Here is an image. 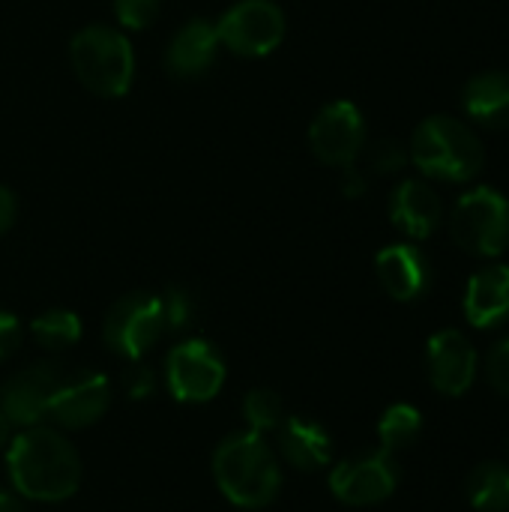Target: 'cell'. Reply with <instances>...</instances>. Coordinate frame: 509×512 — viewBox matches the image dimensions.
Listing matches in <instances>:
<instances>
[{
  "instance_id": "cell-1",
  "label": "cell",
  "mask_w": 509,
  "mask_h": 512,
  "mask_svg": "<svg viewBox=\"0 0 509 512\" xmlns=\"http://www.w3.org/2000/svg\"><path fill=\"white\" fill-rule=\"evenodd\" d=\"M6 471L12 489L39 504H60L78 492L81 459L75 447L54 429L33 426L15 435L6 450Z\"/></svg>"
},
{
  "instance_id": "cell-2",
  "label": "cell",
  "mask_w": 509,
  "mask_h": 512,
  "mask_svg": "<svg viewBox=\"0 0 509 512\" xmlns=\"http://www.w3.org/2000/svg\"><path fill=\"white\" fill-rule=\"evenodd\" d=\"M213 480L219 492L240 510H264L282 489L276 453L264 435L246 429L228 435L213 453Z\"/></svg>"
},
{
  "instance_id": "cell-3",
  "label": "cell",
  "mask_w": 509,
  "mask_h": 512,
  "mask_svg": "<svg viewBox=\"0 0 509 512\" xmlns=\"http://www.w3.org/2000/svg\"><path fill=\"white\" fill-rule=\"evenodd\" d=\"M411 165L441 183H468L486 165V147L471 123L453 114H432L417 123L408 144Z\"/></svg>"
},
{
  "instance_id": "cell-4",
  "label": "cell",
  "mask_w": 509,
  "mask_h": 512,
  "mask_svg": "<svg viewBox=\"0 0 509 512\" xmlns=\"http://www.w3.org/2000/svg\"><path fill=\"white\" fill-rule=\"evenodd\" d=\"M69 57L78 81L105 99L126 96L135 78V51L120 27L87 24L69 42Z\"/></svg>"
},
{
  "instance_id": "cell-5",
  "label": "cell",
  "mask_w": 509,
  "mask_h": 512,
  "mask_svg": "<svg viewBox=\"0 0 509 512\" xmlns=\"http://www.w3.org/2000/svg\"><path fill=\"white\" fill-rule=\"evenodd\" d=\"M450 234L474 258H498L509 249V198L492 186L465 192L450 213Z\"/></svg>"
},
{
  "instance_id": "cell-6",
  "label": "cell",
  "mask_w": 509,
  "mask_h": 512,
  "mask_svg": "<svg viewBox=\"0 0 509 512\" xmlns=\"http://www.w3.org/2000/svg\"><path fill=\"white\" fill-rule=\"evenodd\" d=\"M102 336L117 357L138 363L165 336V315H162L159 294L132 291L120 297L105 315Z\"/></svg>"
},
{
  "instance_id": "cell-7",
  "label": "cell",
  "mask_w": 509,
  "mask_h": 512,
  "mask_svg": "<svg viewBox=\"0 0 509 512\" xmlns=\"http://www.w3.org/2000/svg\"><path fill=\"white\" fill-rule=\"evenodd\" d=\"M285 12L273 0H237L216 24L219 45L237 57H267L285 39Z\"/></svg>"
},
{
  "instance_id": "cell-8",
  "label": "cell",
  "mask_w": 509,
  "mask_h": 512,
  "mask_svg": "<svg viewBox=\"0 0 509 512\" xmlns=\"http://www.w3.org/2000/svg\"><path fill=\"white\" fill-rule=\"evenodd\" d=\"M165 381L177 402L204 405L225 387V360L207 339H186L171 348Z\"/></svg>"
},
{
  "instance_id": "cell-9",
  "label": "cell",
  "mask_w": 509,
  "mask_h": 512,
  "mask_svg": "<svg viewBox=\"0 0 509 512\" xmlns=\"http://www.w3.org/2000/svg\"><path fill=\"white\" fill-rule=\"evenodd\" d=\"M309 147L330 168L354 165L366 147V120L360 108L348 99L324 105L309 126Z\"/></svg>"
},
{
  "instance_id": "cell-10",
  "label": "cell",
  "mask_w": 509,
  "mask_h": 512,
  "mask_svg": "<svg viewBox=\"0 0 509 512\" xmlns=\"http://www.w3.org/2000/svg\"><path fill=\"white\" fill-rule=\"evenodd\" d=\"M399 486V468L393 453L375 450L339 462L330 471V492L348 507H372L387 501Z\"/></svg>"
},
{
  "instance_id": "cell-11",
  "label": "cell",
  "mask_w": 509,
  "mask_h": 512,
  "mask_svg": "<svg viewBox=\"0 0 509 512\" xmlns=\"http://www.w3.org/2000/svg\"><path fill=\"white\" fill-rule=\"evenodd\" d=\"M60 381L63 375L54 363H30L21 372H15L0 387V411L6 414L9 426H18V429L42 426V420L48 417L51 396Z\"/></svg>"
},
{
  "instance_id": "cell-12",
  "label": "cell",
  "mask_w": 509,
  "mask_h": 512,
  "mask_svg": "<svg viewBox=\"0 0 509 512\" xmlns=\"http://www.w3.org/2000/svg\"><path fill=\"white\" fill-rule=\"evenodd\" d=\"M114 387L99 372H81L75 378H63L51 396L48 417L60 429H87L105 417L111 408Z\"/></svg>"
},
{
  "instance_id": "cell-13",
  "label": "cell",
  "mask_w": 509,
  "mask_h": 512,
  "mask_svg": "<svg viewBox=\"0 0 509 512\" xmlns=\"http://www.w3.org/2000/svg\"><path fill=\"white\" fill-rule=\"evenodd\" d=\"M429 381L444 396H462L477 378V351L462 330H438L426 345Z\"/></svg>"
},
{
  "instance_id": "cell-14",
  "label": "cell",
  "mask_w": 509,
  "mask_h": 512,
  "mask_svg": "<svg viewBox=\"0 0 509 512\" xmlns=\"http://www.w3.org/2000/svg\"><path fill=\"white\" fill-rule=\"evenodd\" d=\"M375 273H378V282L381 288L399 300V303H414L420 300L429 285H432V267H429V258L411 246V243H393V246H384L375 258Z\"/></svg>"
},
{
  "instance_id": "cell-15",
  "label": "cell",
  "mask_w": 509,
  "mask_h": 512,
  "mask_svg": "<svg viewBox=\"0 0 509 512\" xmlns=\"http://www.w3.org/2000/svg\"><path fill=\"white\" fill-rule=\"evenodd\" d=\"M390 222L405 237L426 240L444 222V201L426 180H402L390 195Z\"/></svg>"
},
{
  "instance_id": "cell-16",
  "label": "cell",
  "mask_w": 509,
  "mask_h": 512,
  "mask_svg": "<svg viewBox=\"0 0 509 512\" xmlns=\"http://www.w3.org/2000/svg\"><path fill=\"white\" fill-rule=\"evenodd\" d=\"M465 318L477 330H492L509 321V264H489L468 279Z\"/></svg>"
},
{
  "instance_id": "cell-17",
  "label": "cell",
  "mask_w": 509,
  "mask_h": 512,
  "mask_svg": "<svg viewBox=\"0 0 509 512\" xmlns=\"http://www.w3.org/2000/svg\"><path fill=\"white\" fill-rule=\"evenodd\" d=\"M219 54V33L216 24L207 18L186 21L168 42L165 63L177 78H201Z\"/></svg>"
},
{
  "instance_id": "cell-18",
  "label": "cell",
  "mask_w": 509,
  "mask_h": 512,
  "mask_svg": "<svg viewBox=\"0 0 509 512\" xmlns=\"http://www.w3.org/2000/svg\"><path fill=\"white\" fill-rule=\"evenodd\" d=\"M276 432H279V453L291 468L318 471L330 465L333 438L321 423L309 417H285Z\"/></svg>"
},
{
  "instance_id": "cell-19",
  "label": "cell",
  "mask_w": 509,
  "mask_h": 512,
  "mask_svg": "<svg viewBox=\"0 0 509 512\" xmlns=\"http://www.w3.org/2000/svg\"><path fill=\"white\" fill-rule=\"evenodd\" d=\"M462 108L471 123L504 132L509 129V72L486 69L462 87Z\"/></svg>"
},
{
  "instance_id": "cell-20",
  "label": "cell",
  "mask_w": 509,
  "mask_h": 512,
  "mask_svg": "<svg viewBox=\"0 0 509 512\" xmlns=\"http://www.w3.org/2000/svg\"><path fill=\"white\" fill-rule=\"evenodd\" d=\"M468 501L477 512H509V468L483 462L468 477Z\"/></svg>"
},
{
  "instance_id": "cell-21",
  "label": "cell",
  "mask_w": 509,
  "mask_h": 512,
  "mask_svg": "<svg viewBox=\"0 0 509 512\" xmlns=\"http://www.w3.org/2000/svg\"><path fill=\"white\" fill-rule=\"evenodd\" d=\"M30 336L45 351H66L81 339V318L69 309H48L33 318Z\"/></svg>"
},
{
  "instance_id": "cell-22",
  "label": "cell",
  "mask_w": 509,
  "mask_h": 512,
  "mask_svg": "<svg viewBox=\"0 0 509 512\" xmlns=\"http://www.w3.org/2000/svg\"><path fill=\"white\" fill-rule=\"evenodd\" d=\"M420 432H423V414L405 402L390 405L378 423V441H381V450H387V453L411 447L420 438Z\"/></svg>"
},
{
  "instance_id": "cell-23",
  "label": "cell",
  "mask_w": 509,
  "mask_h": 512,
  "mask_svg": "<svg viewBox=\"0 0 509 512\" xmlns=\"http://www.w3.org/2000/svg\"><path fill=\"white\" fill-rule=\"evenodd\" d=\"M243 417H246V426L252 432H258V435L279 429V423L285 420L282 396L273 393V390H264V387L246 393V399H243Z\"/></svg>"
},
{
  "instance_id": "cell-24",
  "label": "cell",
  "mask_w": 509,
  "mask_h": 512,
  "mask_svg": "<svg viewBox=\"0 0 509 512\" xmlns=\"http://www.w3.org/2000/svg\"><path fill=\"white\" fill-rule=\"evenodd\" d=\"M162 315H165V333H183L195 321V297L183 285H168L162 294Z\"/></svg>"
},
{
  "instance_id": "cell-25",
  "label": "cell",
  "mask_w": 509,
  "mask_h": 512,
  "mask_svg": "<svg viewBox=\"0 0 509 512\" xmlns=\"http://www.w3.org/2000/svg\"><path fill=\"white\" fill-rule=\"evenodd\" d=\"M411 162L408 147L396 138H381L369 147V168L375 174H396Z\"/></svg>"
},
{
  "instance_id": "cell-26",
  "label": "cell",
  "mask_w": 509,
  "mask_h": 512,
  "mask_svg": "<svg viewBox=\"0 0 509 512\" xmlns=\"http://www.w3.org/2000/svg\"><path fill=\"white\" fill-rule=\"evenodd\" d=\"M120 30H144L159 18V0H114Z\"/></svg>"
},
{
  "instance_id": "cell-27",
  "label": "cell",
  "mask_w": 509,
  "mask_h": 512,
  "mask_svg": "<svg viewBox=\"0 0 509 512\" xmlns=\"http://www.w3.org/2000/svg\"><path fill=\"white\" fill-rule=\"evenodd\" d=\"M486 378L489 384L501 393V396H509V336L501 339L489 357H486Z\"/></svg>"
},
{
  "instance_id": "cell-28",
  "label": "cell",
  "mask_w": 509,
  "mask_h": 512,
  "mask_svg": "<svg viewBox=\"0 0 509 512\" xmlns=\"http://www.w3.org/2000/svg\"><path fill=\"white\" fill-rule=\"evenodd\" d=\"M21 345V321L12 312L0 309V363L12 357Z\"/></svg>"
},
{
  "instance_id": "cell-29",
  "label": "cell",
  "mask_w": 509,
  "mask_h": 512,
  "mask_svg": "<svg viewBox=\"0 0 509 512\" xmlns=\"http://www.w3.org/2000/svg\"><path fill=\"white\" fill-rule=\"evenodd\" d=\"M126 390H129V399H135V402L150 399V396L156 393V375H153V369L135 366V369L126 375Z\"/></svg>"
},
{
  "instance_id": "cell-30",
  "label": "cell",
  "mask_w": 509,
  "mask_h": 512,
  "mask_svg": "<svg viewBox=\"0 0 509 512\" xmlns=\"http://www.w3.org/2000/svg\"><path fill=\"white\" fill-rule=\"evenodd\" d=\"M15 216H18V201H15V195H12L9 186H0V234H6V231L12 228Z\"/></svg>"
},
{
  "instance_id": "cell-31",
  "label": "cell",
  "mask_w": 509,
  "mask_h": 512,
  "mask_svg": "<svg viewBox=\"0 0 509 512\" xmlns=\"http://www.w3.org/2000/svg\"><path fill=\"white\" fill-rule=\"evenodd\" d=\"M342 192H345L348 198H360V195L366 192V180H363V174H360L354 165L342 168Z\"/></svg>"
},
{
  "instance_id": "cell-32",
  "label": "cell",
  "mask_w": 509,
  "mask_h": 512,
  "mask_svg": "<svg viewBox=\"0 0 509 512\" xmlns=\"http://www.w3.org/2000/svg\"><path fill=\"white\" fill-rule=\"evenodd\" d=\"M0 512H24V507H21V501L12 492L0 489Z\"/></svg>"
},
{
  "instance_id": "cell-33",
  "label": "cell",
  "mask_w": 509,
  "mask_h": 512,
  "mask_svg": "<svg viewBox=\"0 0 509 512\" xmlns=\"http://www.w3.org/2000/svg\"><path fill=\"white\" fill-rule=\"evenodd\" d=\"M6 441H9V420H6V414L0 411V450H3Z\"/></svg>"
}]
</instances>
